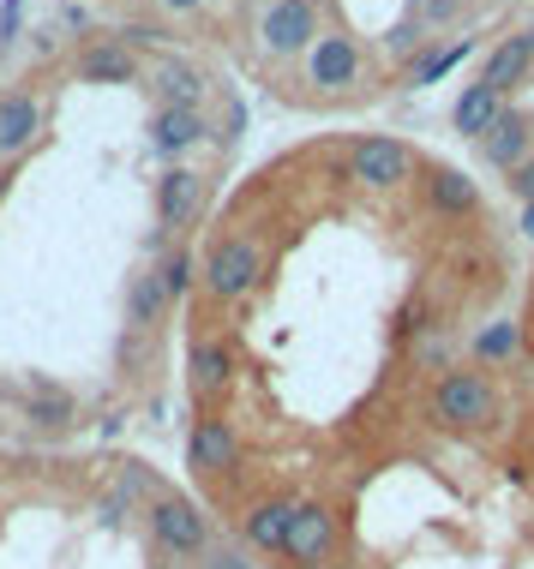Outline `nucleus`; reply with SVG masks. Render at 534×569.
Listing matches in <instances>:
<instances>
[{
	"label": "nucleus",
	"mask_w": 534,
	"mask_h": 569,
	"mask_svg": "<svg viewBox=\"0 0 534 569\" xmlns=\"http://www.w3.org/2000/svg\"><path fill=\"white\" fill-rule=\"evenodd\" d=\"M523 234L534 240V204H523Z\"/></svg>",
	"instance_id": "30"
},
{
	"label": "nucleus",
	"mask_w": 534,
	"mask_h": 569,
	"mask_svg": "<svg viewBox=\"0 0 534 569\" xmlns=\"http://www.w3.org/2000/svg\"><path fill=\"white\" fill-rule=\"evenodd\" d=\"M511 192H516V198H523V204H534V157L511 168Z\"/></svg>",
	"instance_id": "25"
},
{
	"label": "nucleus",
	"mask_w": 534,
	"mask_h": 569,
	"mask_svg": "<svg viewBox=\"0 0 534 569\" xmlns=\"http://www.w3.org/2000/svg\"><path fill=\"white\" fill-rule=\"evenodd\" d=\"M79 79L85 84H139V54L127 42H90L79 54Z\"/></svg>",
	"instance_id": "12"
},
{
	"label": "nucleus",
	"mask_w": 534,
	"mask_h": 569,
	"mask_svg": "<svg viewBox=\"0 0 534 569\" xmlns=\"http://www.w3.org/2000/svg\"><path fill=\"white\" fill-rule=\"evenodd\" d=\"M132 325H157L162 312H169V295H162V276L157 270H139V282H132Z\"/></svg>",
	"instance_id": "20"
},
{
	"label": "nucleus",
	"mask_w": 534,
	"mask_h": 569,
	"mask_svg": "<svg viewBox=\"0 0 534 569\" xmlns=\"http://www.w3.org/2000/svg\"><path fill=\"white\" fill-rule=\"evenodd\" d=\"M187 461H192V473H205V480L228 473V468L240 461V438H235V426L217 420V413H205V420L192 426V438H187Z\"/></svg>",
	"instance_id": "7"
},
{
	"label": "nucleus",
	"mask_w": 534,
	"mask_h": 569,
	"mask_svg": "<svg viewBox=\"0 0 534 569\" xmlns=\"http://www.w3.org/2000/svg\"><path fill=\"white\" fill-rule=\"evenodd\" d=\"M162 7H169V12H192L198 0H162Z\"/></svg>",
	"instance_id": "29"
},
{
	"label": "nucleus",
	"mask_w": 534,
	"mask_h": 569,
	"mask_svg": "<svg viewBox=\"0 0 534 569\" xmlns=\"http://www.w3.org/2000/svg\"><path fill=\"white\" fill-rule=\"evenodd\" d=\"M258 282V240H222L205 258V288L217 300H240Z\"/></svg>",
	"instance_id": "5"
},
{
	"label": "nucleus",
	"mask_w": 534,
	"mask_h": 569,
	"mask_svg": "<svg viewBox=\"0 0 534 569\" xmlns=\"http://www.w3.org/2000/svg\"><path fill=\"white\" fill-rule=\"evenodd\" d=\"M330 546H337V516H330L325 503H295L283 558L295 563V569H318V563L330 558Z\"/></svg>",
	"instance_id": "4"
},
{
	"label": "nucleus",
	"mask_w": 534,
	"mask_h": 569,
	"mask_svg": "<svg viewBox=\"0 0 534 569\" xmlns=\"http://www.w3.org/2000/svg\"><path fill=\"white\" fill-rule=\"evenodd\" d=\"M307 79L318 90H348L360 79V49L348 37H318L307 49Z\"/></svg>",
	"instance_id": "9"
},
{
	"label": "nucleus",
	"mask_w": 534,
	"mask_h": 569,
	"mask_svg": "<svg viewBox=\"0 0 534 569\" xmlns=\"http://www.w3.org/2000/svg\"><path fill=\"white\" fill-rule=\"evenodd\" d=\"M528 72H534V30H523V37H505L493 54H486L481 84H486V90H498V97H511V90L528 79Z\"/></svg>",
	"instance_id": "11"
},
{
	"label": "nucleus",
	"mask_w": 534,
	"mask_h": 569,
	"mask_svg": "<svg viewBox=\"0 0 534 569\" xmlns=\"http://www.w3.org/2000/svg\"><path fill=\"white\" fill-rule=\"evenodd\" d=\"M42 132V102L30 90H12L0 97V157H24Z\"/></svg>",
	"instance_id": "10"
},
{
	"label": "nucleus",
	"mask_w": 534,
	"mask_h": 569,
	"mask_svg": "<svg viewBox=\"0 0 534 569\" xmlns=\"http://www.w3.org/2000/svg\"><path fill=\"white\" fill-rule=\"evenodd\" d=\"M205 569H253V563H247V551L222 546V551H210V558H205Z\"/></svg>",
	"instance_id": "26"
},
{
	"label": "nucleus",
	"mask_w": 534,
	"mask_h": 569,
	"mask_svg": "<svg viewBox=\"0 0 534 569\" xmlns=\"http://www.w3.org/2000/svg\"><path fill=\"white\" fill-rule=\"evenodd\" d=\"M258 37H265L270 54H300L318 42V12L313 0H277V7L265 12V24H258Z\"/></svg>",
	"instance_id": "6"
},
{
	"label": "nucleus",
	"mask_w": 534,
	"mask_h": 569,
	"mask_svg": "<svg viewBox=\"0 0 534 569\" xmlns=\"http://www.w3.org/2000/svg\"><path fill=\"white\" fill-rule=\"evenodd\" d=\"M198 138H205V114L198 109H157V120H150V144H157L162 157H180Z\"/></svg>",
	"instance_id": "16"
},
{
	"label": "nucleus",
	"mask_w": 534,
	"mask_h": 569,
	"mask_svg": "<svg viewBox=\"0 0 534 569\" xmlns=\"http://www.w3.org/2000/svg\"><path fill=\"white\" fill-rule=\"evenodd\" d=\"M468 49H475V42H451V49L426 54L421 67L408 72V84H438V79H445V72H451V67H463V60H468Z\"/></svg>",
	"instance_id": "23"
},
{
	"label": "nucleus",
	"mask_w": 534,
	"mask_h": 569,
	"mask_svg": "<svg viewBox=\"0 0 534 569\" xmlns=\"http://www.w3.org/2000/svg\"><path fill=\"white\" fill-rule=\"evenodd\" d=\"M348 174L373 192L403 187V180L415 174V150H408L403 138H360V144L348 150Z\"/></svg>",
	"instance_id": "3"
},
{
	"label": "nucleus",
	"mask_w": 534,
	"mask_h": 569,
	"mask_svg": "<svg viewBox=\"0 0 534 569\" xmlns=\"http://www.w3.org/2000/svg\"><path fill=\"white\" fill-rule=\"evenodd\" d=\"M157 276H162V295H169V306H180V300H187V288H192V276H198V258L180 246V252H169L157 264Z\"/></svg>",
	"instance_id": "22"
},
{
	"label": "nucleus",
	"mask_w": 534,
	"mask_h": 569,
	"mask_svg": "<svg viewBox=\"0 0 534 569\" xmlns=\"http://www.w3.org/2000/svg\"><path fill=\"white\" fill-rule=\"evenodd\" d=\"M426 198H433L445 217H475L481 210V187L468 174H456V168H445V162L426 168Z\"/></svg>",
	"instance_id": "15"
},
{
	"label": "nucleus",
	"mask_w": 534,
	"mask_h": 569,
	"mask_svg": "<svg viewBox=\"0 0 534 569\" xmlns=\"http://www.w3.org/2000/svg\"><path fill=\"white\" fill-rule=\"evenodd\" d=\"M475 353H481V360H505V353H516V325H511V318L486 325V330L475 336Z\"/></svg>",
	"instance_id": "24"
},
{
	"label": "nucleus",
	"mask_w": 534,
	"mask_h": 569,
	"mask_svg": "<svg viewBox=\"0 0 534 569\" xmlns=\"http://www.w3.org/2000/svg\"><path fill=\"white\" fill-rule=\"evenodd\" d=\"M150 533H157V546L169 551V558H210V521L198 503L187 498H157L150 503Z\"/></svg>",
	"instance_id": "2"
},
{
	"label": "nucleus",
	"mask_w": 534,
	"mask_h": 569,
	"mask_svg": "<svg viewBox=\"0 0 534 569\" xmlns=\"http://www.w3.org/2000/svg\"><path fill=\"white\" fill-rule=\"evenodd\" d=\"M498 120H505V97H498V90H486V84H468L463 97H456V109H451V127L463 132L468 144H475V138H486Z\"/></svg>",
	"instance_id": "14"
},
{
	"label": "nucleus",
	"mask_w": 534,
	"mask_h": 569,
	"mask_svg": "<svg viewBox=\"0 0 534 569\" xmlns=\"http://www.w3.org/2000/svg\"><path fill=\"white\" fill-rule=\"evenodd\" d=\"M198 204H205V180H198L192 168H169V174L157 180V240L175 234V228H187L198 217Z\"/></svg>",
	"instance_id": "8"
},
{
	"label": "nucleus",
	"mask_w": 534,
	"mask_h": 569,
	"mask_svg": "<svg viewBox=\"0 0 534 569\" xmlns=\"http://www.w3.org/2000/svg\"><path fill=\"white\" fill-rule=\"evenodd\" d=\"M481 150H486V162H493V168L528 162V157H534V120L516 114V109H505V120H498V127L481 138Z\"/></svg>",
	"instance_id": "13"
},
{
	"label": "nucleus",
	"mask_w": 534,
	"mask_h": 569,
	"mask_svg": "<svg viewBox=\"0 0 534 569\" xmlns=\"http://www.w3.org/2000/svg\"><path fill=\"white\" fill-rule=\"evenodd\" d=\"M288 516H295V503H253V510H247V546H253V551H270V558H283Z\"/></svg>",
	"instance_id": "17"
},
{
	"label": "nucleus",
	"mask_w": 534,
	"mask_h": 569,
	"mask_svg": "<svg viewBox=\"0 0 534 569\" xmlns=\"http://www.w3.org/2000/svg\"><path fill=\"white\" fill-rule=\"evenodd\" d=\"M30 420H37V426H49V432H60V426H72V413H79V408H72V396L67 390H55V383H42V390L37 396H30Z\"/></svg>",
	"instance_id": "21"
},
{
	"label": "nucleus",
	"mask_w": 534,
	"mask_h": 569,
	"mask_svg": "<svg viewBox=\"0 0 534 569\" xmlns=\"http://www.w3.org/2000/svg\"><path fill=\"white\" fill-rule=\"evenodd\" d=\"M157 97H162V109H198L205 102V79H198V67H187V60H169L157 72Z\"/></svg>",
	"instance_id": "18"
},
{
	"label": "nucleus",
	"mask_w": 534,
	"mask_h": 569,
	"mask_svg": "<svg viewBox=\"0 0 534 569\" xmlns=\"http://www.w3.org/2000/svg\"><path fill=\"white\" fill-rule=\"evenodd\" d=\"M228 372H235V353H228L222 342H192V390L198 396H217Z\"/></svg>",
	"instance_id": "19"
},
{
	"label": "nucleus",
	"mask_w": 534,
	"mask_h": 569,
	"mask_svg": "<svg viewBox=\"0 0 534 569\" xmlns=\"http://www.w3.org/2000/svg\"><path fill=\"white\" fill-rule=\"evenodd\" d=\"M415 7L426 12L433 24H445V19H456V0H415Z\"/></svg>",
	"instance_id": "28"
},
{
	"label": "nucleus",
	"mask_w": 534,
	"mask_h": 569,
	"mask_svg": "<svg viewBox=\"0 0 534 569\" xmlns=\"http://www.w3.org/2000/svg\"><path fill=\"white\" fill-rule=\"evenodd\" d=\"M19 12H24V0H7V7H0V42L19 37Z\"/></svg>",
	"instance_id": "27"
},
{
	"label": "nucleus",
	"mask_w": 534,
	"mask_h": 569,
	"mask_svg": "<svg viewBox=\"0 0 534 569\" xmlns=\"http://www.w3.org/2000/svg\"><path fill=\"white\" fill-rule=\"evenodd\" d=\"M433 420L451 426V432H481V426L498 420V390L486 372H451L438 378L433 390Z\"/></svg>",
	"instance_id": "1"
}]
</instances>
